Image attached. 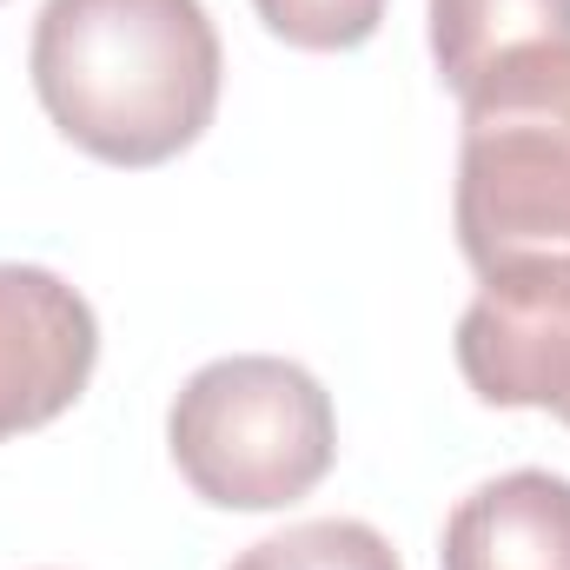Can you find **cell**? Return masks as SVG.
<instances>
[{"label":"cell","instance_id":"obj_2","mask_svg":"<svg viewBox=\"0 0 570 570\" xmlns=\"http://www.w3.org/2000/svg\"><path fill=\"white\" fill-rule=\"evenodd\" d=\"M451 213L478 279L570 259V47L518 53L464 94Z\"/></svg>","mask_w":570,"mask_h":570},{"label":"cell","instance_id":"obj_6","mask_svg":"<svg viewBox=\"0 0 570 570\" xmlns=\"http://www.w3.org/2000/svg\"><path fill=\"white\" fill-rule=\"evenodd\" d=\"M444 570H570V478L504 471L444 518Z\"/></svg>","mask_w":570,"mask_h":570},{"label":"cell","instance_id":"obj_4","mask_svg":"<svg viewBox=\"0 0 570 570\" xmlns=\"http://www.w3.org/2000/svg\"><path fill=\"white\" fill-rule=\"evenodd\" d=\"M458 372L484 405L558 412L570 425V259L484 273L458 318Z\"/></svg>","mask_w":570,"mask_h":570},{"label":"cell","instance_id":"obj_7","mask_svg":"<svg viewBox=\"0 0 570 570\" xmlns=\"http://www.w3.org/2000/svg\"><path fill=\"white\" fill-rule=\"evenodd\" d=\"M538 47H570V0H431V60L458 100Z\"/></svg>","mask_w":570,"mask_h":570},{"label":"cell","instance_id":"obj_3","mask_svg":"<svg viewBox=\"0 0 570 570\" xmlns=\"http://www.w3.org/2000/svg\"><path fill=\"white\" fill-rule=\"evenodd\" d=\"M166 444L179 478L219 504V511H285L305 491H318V478L338 458V419H332V392L266 352H239V358H213L199 365L166 419Z\"/></svg>","mask_w":570,"mask_h":570},{"label":"cell","instance_id":"obj_8","mask_svg":"<svg viewBox=\"0 0 570 570\" xmlns=\"http://www.w3.org/2000/svg\"><path fill=\"white\" fill-rule=\"evenodd\" d=\"M226 570H405V564L385 544V531H372L358 518H312V524L279 531V538H259Z\"/></svg>","mask_w":570,"mask_h":570},{"label":"cell","instance_id":"obj_5","mask_svg":"<svg viewBox=\"0 0 570 570\" xmlns=\"http://www.w3.org/2000/svg\"><path fill=\"white\" fill-rule=\"evenodd\" d=\"M100 365L94 305L47 266H0V444L53 425Z\"/></svg>","mask_w":570,"mask_h":570},{"label":"cell","instance_id":"obj_9","mask_svg":"<svg viewBox=\"0 0 570 570\" xmlns=\"http://www.w3.org/2000/svg\"><path fill=\"white\" fill-rule=\"evenodd\" d=\"M253 7L285 47L305 53H352L385 20V0H253Z\"/></svg>","mask_w":570,"mask_h":570},{"label":"cell","instance_id":"obj_1","mask_svg":"<svg viewBox=\"0 0 570 570\" xmlns=\"http://www.w3.org/2000/svg\"><path fill=\"white\" fill-rule=\"evenodd\" d=\"M47 120L107 166H166L219 107V33L199 0H47L33 20Z\"/></svg>","mask_w":570,"mask_h":570}]
</instances>
